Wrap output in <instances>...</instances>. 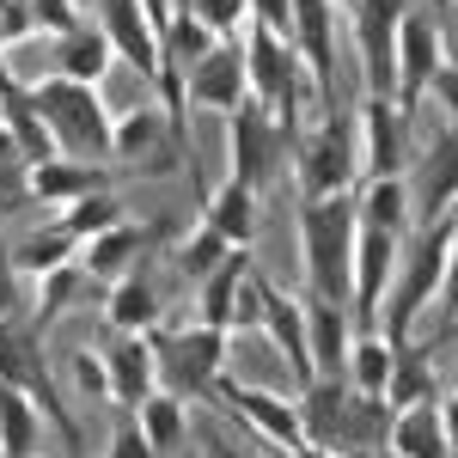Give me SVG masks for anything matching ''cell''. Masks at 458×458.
<instances>
[{"label": "cell", "instance_id": "6da1fadb", "mask_svg": "<svg viewBox=\"0 0 458 458\" xmlns=\"http://www.w3.org/2000/svg\"><path fill=\"white\" fill-rule=\"evenodd\" d=\"M453 233L458 220H434V226H410V245H397V269H391V287H386V336L391 349H410V330L416 318L434 306L440 293V269H446V250H453Z\"/></svg>", "mask_w": 458, "mask_h": 458}, {"label": "cell", "instance_id": "7a4b0ae2", "mask_svg": "<svg viewBox=\"0 0 458 458\" xmlns=\"http://www.w3.org/2000/svg\"><path fill=\"white\" fill-rule=\"evenodd\" d=\"M354 233H360L354 190L300 202V257H306V293H312V300H336V306H349Z\"/></svg>", "mask_w": 458, "mask_h": 458}, {"label": "cell", "instance_id": "3957f363", "mask_svg": "<svg viewBox=\"0 0 458 458\" xmlns=\"http://www.w3.org/2000/svg\"><path fill=\"white\" fill-rule=\"evenodd\" d=\"M31 105L43 116V129H49V141L62 147V159H80V165H98L110 159V123L105 116V98H98V86H80V80H43L31 86Z\"/></svg>", "mask_w": 458, "mask_h": 458}, {"label": "cell", "instance_id": "277c9868", "mask_svg": "<svg viewBox=\"0 0 458 458\" xmlns=\"http://www.w3.org/2000/svg\"><path fill=\"white\" fill-rule=\"evenodd\" d=\"M0 379L25 391V397L37 403V416H49L55 434L68 440V453H80V422L62 410V391H55V379H49V360H43V324H37V318H13V324H0Z\"/></svg>", "mask_w": 458, "mask_h": 458}, {"label": "cell", "instance_id": "5b68a950", "mask_svg": "<svg viewBox=\"0 0 458 458\" xmlns=\"http://www.w3.org/2000/svg\"><path fill=\"white\" fill-rule=\"evenodd\" d=\"M293 177H300V202L354 190V177H360V147H354L343 110H336V116H318V129L300 135V147H293Z\"/></svg>", "mask_w": 458, "mask_h": 458}, {"label": "cell", "instance_id": "8992f818", "mask_svg": "<svg viewBox=\"0 0 458 458\" xmlns=\"http://www.w3.org/2000/svg\"><path fill=\"white\" fill-rule=\"evenodd\" d=\"M153 343V360H159V373L172 379L177 397H214L220 386V360L233 349V336L226 330H208V324H196V330H153L147 336Z\"/></svg>", "mask_w": 458, "mask_h": 458}, {"label": "cell", "instance_id": "52a82bcc", "mask_svg": "<svg viewBox=\"0 0 458 458\" xmlns=\"http://www.w3.org/2000/svg\"><path fill=\"white\" fill-rule=\"evenodd\" d=\"M226 159H233V183H245V190H257V196L282 177L287 135L257 98H245V105L226 116Z\"/></svg>", "mask_w": 458, "mask_h": 458}, {"label": "cell", "instance_id": "ba28073f", "mask_svg": "<svg viewBox=\"0 0 458 458\" xmlns=\"http://www.w3.org/2000/svg\"><path fill=\"white\" fill-rule=\"evenodd\" d=\"M354 55H360V80H367V98H391L397 92V19H403V0H354Z\"/></svg>", "mask_w": 458, "mask_h": 458}, {"label": "cell", "instance_id": "9c48e42d", "mask_svg": "<svg viewBox=\"0 0 458 458\" xmlns=\"http://www.w3.org/2000/svg\"><path fill=\"white\" fill-rule=\"evenodd\" d=\"M440 68H446V37L434 31L428 13H410L403 6V19H397V92H391V105L403 110V123L422 110V98H428V86H434Z\"/></svg>", "mask_w": 458, "mask_h": 458}, {"label": "cell", "instance_id": "30bf717a", "mask_svg": "<svg viewBox=\"0 0 458 458\" xmlns=\"http://www.w3.org/2000/svg\"><path fill=\"white\" fill-rule=\"evenodd\" d=\"M214 397L250 428V434H263V446H276V453H293V446H306V428H300V403L282 397V391L269 386H245V379H220Z\"/></svg>", "mask_w": 458, "mask_h": 458}, {"label": "cell", "instance_id": "8fae6325", "mask_svg": "<svg viewBox=\"0 0 458 458\" xmlns=\"http://www.w3.org/2000/svg\"><path fill=\"white\" fill-rule=\"evenodd\" d=\"M110 159H123V165H135V172L165 177V172L183 165V141L172 135V123H165V110H159V105L123 110L116 129H110Z\"/></svg>", "mask_w": 458, "mask_h": 458}, {"label": "cell", "instance_id": "7c38bea8", "mask_svg": "<svg viewBox=\"0 0 458 458\" xmlns=\"http://www.w3.org/2000/svg\"><path fill=\"white\" fill-rule=\"evenodd\" d=\"M257 330L276 343L287 367H293V386L306 391L318 379L312 367V343H306V300H293L287 287H276L269 276H257Z\"/></svg>", "mask_w": 458, "mask_h": 458}, {"label": "cell", "instance_id": "4fadbf2b", "mask_svg": "<svg viewBox=\"0 0 458 458\" xmlns=\"http://www.w3.org/2000/svg\"><path fill=\"white\" fill-rule=\"evenodd\" d=\"M300 428L306 440L324 446L336 458H354V386L336 373H318L312 386L300 391Z\"/></svg>", "mask_w": 458, "mask_h": 458}, {"label": "cell", "instance_id": "5bb4252c", "mask_svg": "<svg viewBox=\"0 0 458 458\" xmlns=\"http://www.w3.org/2000/svg\"><path fill=\"white\" fill-rule=\"evenodd\" d=\"M245 98H250V92H245V43H239V37H220L208 55L183 73V105L233 116Z\"/></svg>", "mask_w": 458, "mask_h": 458}, {"label": "cell", "instance_id": "9a60e30c", "mask_svg": "<svg viewBox=\"0 0 458 458\" xmlns=\"http://www.w3.org/2000/svg\"><path fill=\"white\" fill-rule=\"evenodd\" d=\"M453 208H458V129L440 123V135L422 153V172L410 183V220L434 226V220H453Z\"/></svg>", "mask_w": 458, "mask_h": 458}, {"label": "cell", "instance_id": "2e32d148", "mask_svg": "<svg viewBox=\"0 0 458 458\" xmlns=\"http://www.w3.org/2000/svg\"><path fill=\"white\" fill-rule=\"evenodd\" d=\"M196 293H202V324L208 330L233 336V330L257 324V269H250V250H233L208 282H196Z\"/></svg>", "mask_w": 458, "mask_h": 458}, {"label": "cell", "instance_id": "e0dca14e", "mask_svg": "<svg viewBox=\"0 0 458 458\" xmlns=\"http://www.w3.org/2000/svg\"><path fill=\"white\" fill-rule=\"evenodd\" d=\"M360 183L367 177H403V110L391 98H360Z\"/></svg>", "mask_w": 458, "mask_h": 458}, {"label": "cell", "instance_id": "ac0fdd59", "mask_svg": "<svg viewBox=\"0 0 458 458\" xmlns=\"http://www.w3.org/2000/svg\"><path fill=\"white\" fill-rule=\"evenodd\" d=\"M105 379H110V403H123V416H135L147 397L159 391V360L147 336H116L105 349Z\"/></svg>", "mask_w": 458, "mask_h": 458}, {"label": "cell", "instance_id": "d6986e66", "mask_svg": "<svg viewBox=\"0 0 458 458\" xmlns=\"http://www.w3.org/2000/svg\"><path fill=\"white\" fill-rule=\"evenodd\" d=\"M92 190H105V172L98 165H80V159H43V165H25V196L31 202H49V208L62 214L73 208L80 196H92Z\"/></svg>", "mask_w": 458, "mask_h": 458}, {"label": "cell", "instance_id": "ffe728a7", "mask_svg": "<svg viewBox=\"0 0 458 458\" xmlns=\"http://www.w3.org/2000/svg\"><path fill=\"white\" fill-rule=\"evenodd\" d=\"M306 343H312V367L318 373H349V349H354V330H349V306L336 300H312L306 293Z\"/></svg>", "mask_w": 458, "mask_h": 458}, {"label": "cell", "instance_id": "44dd1931", "mask_svg": "<svg viewBox=\"0 0 458 458\" xmlns=\"http://www.w3.org/2000/svg\"><path fill=\"white\" fill-rule=\"evenodd\" d=\"M202 226H214V233H220L233 250H250L257 226H263V196L226 177L220 190H208V214H202Z\"/></svg>", "mask_w": 458, "mask_h": 458}, {"label": "cell", "instance_id": "7402d4cb", "mask_svg": "<svg viewBox=\"0 0 458 458\" xmlns=\"http://www.w3.org/2000/svg\"><path fill=\"white\" fill-rule=\"evenodd\" d=\"M386 453H391V458H453V446H446V428H440V397L391 416Z\"/></svg>", "mask_w": 458, "mask_h": 458}, {"label": "cell", "instance_id": "603a6c76", "mask_svg": "<svg viewBox=\"0 0 458 458\" xmlns=\"http://www.w3.org/2000/svg\"><path fill=\"white\" fill-rule=\"evenodd\" d=\"M354 214H360V226L403 239V233L416 226V220H410V183H403V177H367V183L354 190Z\"/></svg>", "mask_w": 458, "mask_h": 458}, {"label": "cell", "instance_id": "cb8c5ba5", "mask_svg": "<svg viewBox=\"0 0 458 458\" xmlns=\"http://www.w3.org/2000/svg\"><path fill=\"white\" fill-rule=\"evenodd\" d=\"M141 245H147V233L135 220H123V226H110V233H98V239L80 245V269H86L92 282H123V276H135L129 263L141 257Z\"/></svg>", "mask_w": 458, "mask_h": 458}, {"label": "cell", "instance_id": "d4e9b609", "mask_svg": "<svg viewBox=\"0 0 458 458\" xmlns=\"http://www.w3.org/2000/svg\"><path fill=\"white\" fill-rule=\"evenodd\" d=\"M13 250V269L19 276H49V269H62V263H80V239H73L62 220H43V226H31Z\"/></svg>", "mask_w": 458, "mask_h": 458}, {"label": "cell", "instance_id": "484cf974", "mask_svg": "<svg viewBox=\"0 0 458 458\" xmlns=\"http://www.w3.org/2000/svg\"><path fill=\"white\" fill-rule=\"evenodd\" d=\"M105 318L116 336H153V324H159V293L147 276H123V282H110V300H105Z\"/></svg>", "mask_w": 458, "mask_h": 458}, {"label": "cell", "instance_id": "4316f807", "mask_svg": "<svg viewBox=\"0 0 458 458\" xmlns=\"http://www.w3.org/2000/svg\"><path fill=\"white\" fill-rule=\"evenodd\" d=\"M110 62H116V55H110V43H105V31H98V25H80V31L55 37V80L98 86Z\"/></svg>", "mask_w": 458, "mask_h": 458}, {"label": "cell", "instance_id": "83f0119b", "mask_svg": "<svg viewBox=\"0 0 458 458\" xmlns=\"http://www.w3.org/2000/svg\"><path fill=\"white\" fill-rule=\"evenodd\" d=\"M37 428H43L37 403L19 386H6V379H0V458H31Z\"/></svg>", "mask_w": 458, "mask_h": 458}, {"label": "cell", "instance_id": "f1b7e54d", "mask_svg": "<svg viewBox=\"0 0 458 458\" xmlns=\"http://www.w3.org/2000/svg\"><path fill=\"white\" fill-rule=\"evenodd\" d=\"M391 360H397V349H391L379 330H354V349H349V379L354 391H367V397H386V379H391Z\"/></svg>", "mask_w": 458, "mask_h": 458}, {"label": "cell", "instance_id": "f546056e", "mask_svg": "<svg viewBox=\"0 0 458 458\" xmlns=\"http://www.w3.org/2000/svg\"><path fill=\"white\" fill-rule=\"evenodd\" d=\"M386 403H391V416L397 410H416V403H434V373H428L422 349H397L391 379H386Z\"/></svg>", "mask_w": 458, "mask_h": 458}, {"label": "cell", "instance_id": "4dcf8cb0", "mask_svg": "<svg viewBox=\"0 0 458 458\" xmlns=\"http://www.w3.org/2000/svg\"><path fill=\"white\" fill-rule=\"evenodd\" d=\"M135 422H141L153 453H172L177 440H183V397L177 391H153L141 410H135Z\"/></svg>", "mask_w": 458, "mask_h": 458}, {"label": "cell", "instance_id": "1f68e13d", "mask_svg": "<svg viewBox=\"0 0 458 458\" xmlns=\"http://www.w3.org/2000/svg\"><path fill=\"white\" fill-rule=\"evenodd\" d=\"M55 220L86 245V239H98V233H110V226H123V202H116L110 190H92V196H80L73 208H62Z\"/></svg>", "mask_w": 458, "mask_h": 458}, {"label": "cell", "instance_id": "d6a6232c", "mask_svg": "<svg viewBox=\"0 0 458 458\" xmlns=\"http://www.w3.org/2000/svg\"><path fill=\"white\" fill-rule=\"evenodd\" d=\"M226 257H233V245H226L214 226H196V233L177 245V269H183L190 282H208V276L220 269V263H226Z\"/></svg>", "mask_w": 458, "mask_h": 458}, {"label": "cell", "instance_id": "836d02e7", "mask_svg": "<svg viewBox=\"0 0 458 458\" xmlns=\"http://www.w3.org/2000/svg\"><path fill=\"white\" fill-rule=\"evenodd\" d=\"M37 324H49V318H62L73 306V293H80V287L92 282V276H86V269H80V263H62V269H49V276H37Z\"/></svg>", "mask_w": 458, "mask_h": 458}, {"label": "cell", "instance_id": "e575fe53", "mask_svg": "<svg viewBox=\"0 0 458 458\" xmlns=\"http://www.w3.org/2000/svg\"><path fill=\"white\" fill-rule=\"evenodd\" d=\"M177 6H183V13H196L214 37H233L239 25H245V0H177Z\"/></svg>", "mask_w": 458, "mask_h": 458}, {"label": "cell", "instance_id": "d590c367", "mask_svg": "<svg viewBox=\"0 0 458 458\" xmlns=\"http://www.w3.org/2000/svg\"><path fill=\"white\" fill-rule=\"evenodd\" d=\"M68 379L86 397H110V379H105V354H92V349H73L68 354Z\"/></svg>", "mask_w": 458, "mask_h": 458}, {"label": "cell", "instance_id": "8d00e7d4", "mask_svg": "<svg viewBox=\"0 0 458 458\" xmlns=\"http://www.w3.org/2000/svg\"><path fill=\"white\" fill-rule=\"evenodd\" d=\"M245 19L250 25H269L276 37L293 43V0H245Z\"/></svg>", "mask_w": 458, "mask_h": 458}, {"label": "cell", "instance_id": "74e56055", "mask_svg": "<svg viewBox=\"0 0 458 458\" xmlns=\"http://www.w3.org/2000/svg\"><path fill=\"white\" fill-rule=\"evenodd\" d=\"M31 19H37V31H55V37L80 31V13H73V0H31Z\"/></svg>", "mask_w": 458, "mask_h": 458}, {"label": "cell", "instance_id": "f35d334b", "mask_svg": "<svg viewBox=\"0 0 458 458\" xmlns=\"http://www.w3.org/2000/svg\"><path fill=\"white\" fill-rule=\"evenodd\" d=\"M434 312L453 324L458 318V233H453V250H446V269H440V293H434Z\"/></svg>", "mask_w": 458, "mask_h": 458}, {"label": "cell", "instance_id": "ab89813d", "mask_svg": "<svg viewBox=\"0 0 458 458\" xmlns=\"http://www.w3.org/2000/svg\"><path fill=\"white\" fill-rule=\"evenodd\" d=\"M110 458H159L153 446H147V434L135 416H123V428H116V440H110Z\"/></svg>", "mask_w": 458, "mask_h": 458}, {"label": "cell", "instance_id": "60d3db41", "mask_svg": "<svg viewBox=\"0 0 458 458\" xmlns=\"http://www.w3.org/2000/svg\"><path fill=\"white\" fill-rule=\"evenodd\" d=\"M19 318V269H13V250L0 245V324Z\"/></svg>", "mask_w": 458, "mask_h": 458}, {"label": "cell", "instance_id": "b9f144b4", "mask_svg": "<svg viewBox=\"0 0 458 458\" xmlns=\"http://www.w3.org/2000/svg\"><path fill=\"white\" fill-rule=\"evenodd\" d=\"M440 105H446V116H453V129H458V62H446V68L434 73V86H428Z\"/></svg>", "mask_w": 458, "mask_h": 458}, {"label": "cell", "instance_id": "7bdbcfd3", "mask_svg": "<svg viewBox=\"0 0 458 458\" xmlns=\"http://www.w3.org/2000/svg\"><path fill=\"white\" fill-rule=\"evenodd\" d=\"M440 428H446V446H453V458H458V391L440 397Z\"/></svg>", "mask_w": 458, "mask_h": 458}, {"label": "cell", "instance_id": "ee69618b", "mask_svg": "<svg viewBox=\"0 0 458 458\" xmlns=\"http://www.w3.org/2000/svg\"><path fill=\"white\" fill-rule=\"evenodd\" d=\"M6 165H19V147H13V135H6V129H0V172H6Z\"/></svg>", "mask_w": 458, "mask_h": 458}, {"label": "cell", "instance_id": "f6af8a7d", "mask_svg": "<svg viewBox=\"0 0 458 458\" xmlns=\"http://www.w3.org/2000/svg\"><path fill=\"white\" fill-rule=\"evenodd\" d=\"M208 453L214 458H250V453H239V446H226V440H208Z\"/></svg>", "mask_w": 458, "mask_h": 458}, {"label": "cell", "instance_id": "bcb514c9", "mask_svg": "<svg viewBox=\"0 0 458 458\" xmlns=\"http://www.w3.org/2000/svg\"><path fill=\"white\" fill-rule=\"evenodd\" d=\"M287 458H336V453H324V446H312V440H306V446H293Z\"/></svg>", "mask_w": 458, "mask_h": 458}, {"label": "cell", "instance_id": "7dc6e473", "mask_svg": "<svg viewBox=\"0 0 458 458\" xmlns=\"http://www.w3.org/2000/svg\"><path fill=\"white\" fill-rule=\"evenodd\" d=\"M13 6H19V0H0V19H6V13H13Z\"/></svg>", "mask_w": 458, "mask_h": 458}, {"label": "cell", "instance_id": "c3c4849f", "mask_svg": "<svg viewBox=\"0 0 458 458\" xmlns=\"http://www.w3.org/2000/svg\"><path fill=\"white\" fill-rule=\"evenodd\" d=\"M336 6H354V0H336Z\"/></svg>", "mask_w": 458, "mask_h": 458}, {"label": "cell", "instance_id": "681fc988", "mask_svg": "<svg viewBox=\"0 0 458 458\" xmlns=\"http://www.w3.org/2000/svg\"><path fill=\"white\" fill-rule=\"evenodd\" d=\"M453 391H458V373H453Z\"/></svg>", "mask_w": 458, "mask_h": 458}, {"label": "cell", "instance_id": "f907efd6", "mask_svg": "<svg viewBox=\"0 0 458 458\" xmlns=\"http://www.w3.org/2000/svg\"><path fill=\"white\" fill-rule=\"evenodd\" d=\"M440 6H453V0H440Z\"/></svg>", "mask_w": 458, "mask_h": 458}, {"label": "cell", "instance_id": "816d5d0a", "mask_svg": "<svg viewBox=\"0 0 458 458\" xmlns=\"http://www.w3.org/2000/svg\"><path fill=\"white\" fill-rule=\"evenodd\" d=\"M453 220H458V214H453Z\"/></svg>", "mask_w": 458, "mask_h": 458}, {"label": "cell", "instance_id": "f5cc1de1", "mask_svg": "<svg viewBox=\"0 0 458 458\" xmlns=\"http://www.w3.org/2000/svg\"><path fill=\"white\" fill-rule=\"evenodd\" d=\"M208 458H214V453H208Z\"/></svg>", "mask_w": 458, "mask_h": 458}]
</instances>
